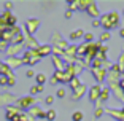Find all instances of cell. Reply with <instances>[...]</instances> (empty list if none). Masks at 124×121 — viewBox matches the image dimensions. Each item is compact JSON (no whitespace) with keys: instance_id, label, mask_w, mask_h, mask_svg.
I'll use <instances>...</instances> for the list:
<instances>
[{"instance_id":"cell-1","label":"cell","mask_w":124,"mask_h":121,"mask_svg":"<svg viewBox=\"0 0 124 121\" xmlns=\"http://www.w3.org/2000/svg\"><path fill=\"white\" fill-rule=\"evenodd\" d=\"M73 121H81L83 120V113H80V112H77V113H73Z\"/></svg>"},{"instance_id":"cell-2","label":"cell","mask_w":124,"mask_h":121,"mask_svg":"<svg viewBox=\"0 0 124 121\" xmlns=\"http://www.w3.org/2000/svg\"><path fill=\"white\" fill-rule=\"evenodd\" d=\"M46 118H48V120H49V121H53V120H54V118H56V113H54V112H48V115H46Z\"/></svg>"},{"instance_id":"cell-3","label":"cell","mask_w":124,"mask_h":121,"mask_svg":"<svg viewBox=\"0 0 124 121\" xmlns=\"http://www.w3.org/2000/svg\"><path fill=\"white\" fill-rule=\"evenodd\" d=\"M45 80H46V78H45V75H38V77H37V81H38V83H45Z\"/></svg>"},{"instance_id":"cell-4","label":"cell","mask_w":124,"mask_h":121,"mask_svg":"<svg viewBox=\"0 0 124 121\" xmlns=\"http://www.w3.org/2000/svg\"><path fill=\"white\" fill-rule=\"evenodd\" d=\"M64 94H65V92H64V89H59V91H57V96H59V97H64Z\"/></svg>"},{"instance_id":"cell-5","label":"cell","mask_w":124,"mask_h":121,"mask_svg":"<svg viewBox=\"0 0 124 121\" xmlns=\"http://www.w3.org/2000/svg\"><path fill=\"white\" fill-rule=\"evenodd\" d=\"M121 37H124V29H123V30H121Z\"/></svg>"}]
</instances>
